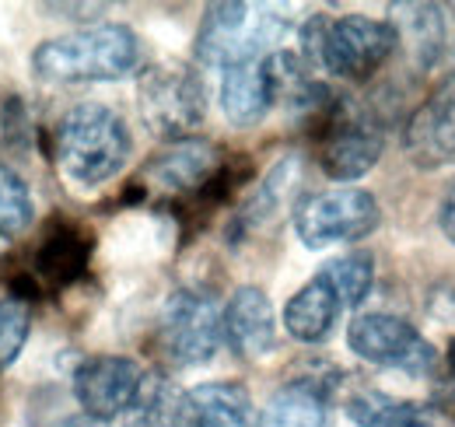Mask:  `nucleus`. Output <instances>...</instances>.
Segmentation results:
<instances>
[{"label":"nucleus","instance_id":"1","mask_svg":"<svg viewBox=\"0 0 455 427\" xmlns=\"http://www.w3.org/2000/svg\"><path fill=\"white\" fill-rule=\"evenodd\" d=\"M144 60L140 39L126 25H88L46 39L32 50V70L43 81L57 85H95V81H119L133 74Z\"/></svg>","mask_w":455,"mask_h":427},{"label":"nucleus","instance_id":"2","mask_svg":"<svg viewBox=\"0 0 455 427\" xmlns=\"http://www.w3.org/2000/svg\"><path fill=\"white\" fill-rule=\"evenodd\" d=\"M133 151L126 119L102 102H81L60 116L53 155L60 172L77 186H102L123 172Z\"/></svg>","mask_w":455,"mask_h":427},{"label":"nucleus","instance_id":"3","mask_svg":"<svg viewBox=\"0 0 455 427\" xmlns=\"http://www.w3.org/2000/svg\"><path fill=\"white\" fill-rule=\"evenodd\" d=\"M301 39H305V53L323 70L347 77V81H364L393 56L399 32L396 25L382 18H368V14H343L333 21L315 14L305 25Z\"/></svg>","mask_w":455,"mask_h":427},{"label":"nucleus","instance_id":"4","mask_svg":"<svg viewBox=\"0 0 455 427\" xmlns=\"http://www.w3.org/2000/svg\"><path fill=\"white\" fill-rule=\"evenodd\" d=\"M287 36V18L256 4H211L196 32V60L207 67H238L277 53Z\"/></svg>","mask_w":455,"mask_h":427},{"label":"nucleus","instance_id":"5","mask_svg":"<svg viewBox=\"0 0 455 427\" xmlns=\"http://www.w3.org/2000/svg\"><path fill=\"white\" fill-rule=\"evenodd\" d=\"M137 106L148 130L162 141H189L207 119V85L186 63H158L137 85Z\"/></svg>","mask_w":455,"mask_h":427},{"label":"nucleus","instance_id":"6","mask_svg":"<svg viewBox=\"0 0 455 427\" xmlns=\"http://www.w3.org/2000/svg\"><path fill=\"white\" fill-rule=\"evenodd\" d=\"M379 224H382L379 200L357 186L312 193L294 207V235L308 249H326L337 242L368 238Z\"/></svg>","mask_w":455,"mask_h":427},{"label":"nucleus","instance_id":"7","mask_svg":"<svg viewBox=\"0 0 455 427\" xmlns=\"http://www.w3.org/2000/svg\"><path fill=\"white\" fill-rule=\"evenodd\" d=\"M347 347L375 368H396L406 375H431L438 365L435 347L410 322L389 312L357 316L347 329Z\"/></svg>","mask_w":455,"mask_h":427},{"label":"nucleus","instance_id":"8","mask_svg":"<svg viewBox=\"0 0 455 427\" xmlns=\"http://www.w3.org/2000/svg\"><path fill=\"white\" fill-rule=\"evenodd\" d=\"M221 333V312L207 294L196 291H175L158 322V347L165 361L175 368H196L207 365L218 354Z\"/></svg>","mask_w":455,"mask_h":427},{"label":"nucleus","instance_id":"9","mask_svg":"<svg viewBox=\"0 0 455 427\" xmlns=\"http://www.w3.org/2000/svg\"><path fill=\"white\" fill-rule=\"evenodd\" d=\"M382 155V133L379 126L347 102H330L326 109V130L319 144V165L330 179L354 182L375 168Z\"/></svg>","mask_w":455,"mask_h":427},{"label":"nucleus","instance_id":"10","mask_svg":"<svg viewBox=\"0 0 455 427\" xmlns=\"http://www.w3.org/2000/svg\"><path fill=\"white\" fill-rule=\"evenodd\" d=\"M140 385H144L140 365L123 354L84 358L74 372V396L84 407V417H92L95 424L123 417L133 407Z\"/></svg>","mask_w":455,"mask_h":427},{"label":"nucleus","instance_id":"11","mask_svg":"<svg viewBox=\"0 0 455 427\" xmlns=\"http://www.w3.org/2000/svg\"><path fill=\"white\" fill-rule=\"evenodd\" d=\"M403 148L417 168H442L455 158V70L413 109L403 130Z\"/></svg>","mask_w":455,"mask_h":427},{"label":"nucleus","instance_id":"12","mask_svg":"<svg viewBox=\"0 0 455 427\" xmlns=\"http://www.w3.org/2000/svg\"><path fill=\"white\" fill-rule=\"evenodd\" d=\"M221 333L228 347L245 361H263L277 347V316L263 287H238L221 312Z\"/></svg>","mask_w":455,"mask_h":427},{"label":"nucleus","instance_id":"13","mask_svg":"<svg viewBox=\"0 0 455 427\" xmlns=\"http://www.w3.org/2000/svg\"><path fill=\"white\" fill-rule=\"evenodd\" d=\"M274 102H277V92H274V81H270V70H267V56L225 70V77H221V109H225L231 126H238V130L256 126L270 112Z\"/></svg>","mask_w":455,"mask_h":427},{"label":"nucleus","instance_id":"14","mask_svg":"<svg viewBox=\"0 0 455 427\" xmlns=\"http://www.w3.org/2000/svg\"><path fill=\"white\" fill-rule=\"evenodd\" d=\"M193 427H259V407L242 382H204L189 389Z\"/></svg>","mask_w":455,"mask_h":427},{"label":"nucleus","instance_id":"15","mask_svg":"<svg viewBox=\"0 0 455 427\" xmlns=\"http://www.w3.org/2000/svg\"><path fill=\"white\" fill-rule=\"evenodd\" d=\"M221 155L207 141H179L148 165V175L165 189H200L218 179Z\"/></svg>","mask_w":455,"mask_h":427},{"label":"nucleus","instance_id":"16","mask_svg":"<svg viewBox=\"0 0 455 427\" xmlns=\"http://www.w3.org/2000/svg\"><path fill=\"white\" fill-rule=\"evenodd\" d=\"M340 298L337 291L315 273L305 287H298L291 294V302L284 305V326L287 333L301 343H323L333 326H337V316H340Z\"/></svg>","mask_w":455,"mask_h":427},{"label":"nucleus","instance_id":"17","mask_svg":"<svg viewBox=\"0 0 455 427\" xmlns=\"http://www.w3.org/2000/svg\"><path fill=\"white\" fill-rule=\"evenodd\" d=\"M326 421H330V396L312 378L284 382L259 414V427H326Z\"/></svg>","mask_w":455,"mask_h":427},{"label":"nucleus","instance_id":"18","mask_svg":"<svg viewBox=\"0 0 455 427\" xmlns=\"http://www.w3.org/2000/svg\"><path fill=\"white\" fill-rule=\"evenodd\" d=\"M88 256H92V238L74 224H60L36 249V284L39 280H46L50 287L74 284L88 267Z\"/></svg>","mask_w":455,"mask_h":427},{"label":"nucleus","instance_id":"19","mask_svg":"<svg viewBox=\"0 0 455 427\" xmlns=\"http://www.w3.org/2000/svg\"><path fill=\"white\" fill-rule=\"evenodd\" d=\"M126 427H193L189 392L162 375H144V385L133 407L123 414Z\"/></svg>","mask_w":455,"mask_h":427},{"label":"nucleus","instance_id":"20","mask_svg":"<svg viewBox=\"0 0 455 427\" xmlns=\"http://www.w3.org/2000/svg\"><path fill=\"white\" fill-rule=\"evenodd\" d=\"M347 414L357 427H431V414L417 403L396 399L379 389H361L347 399Z\"/></svg>","mask_w":455,"mask_h":427},{"label":"nucleus","instance_id":"21","mask_svg":"<svg viewBox=\"0 0 455 427\" xmlns=\"http://www.w3.org/2000/svg\"><path fill=\"white\" fill-rule=\"evenodd\" d=\"M319 277L337 291L343 309H357L375 284V260L371 253H347V256L330 260L319 270Z\"/></svg>","mask_w":455,"mask_h":427},{"label":"nucleus","instance_id":"22","mask_svg":"<svg viewBox=\"0 0 455 427\" xmlns=\"http://www.w3.org/2000/svg\"><path fill=\"white\" fill-rule=\"evenodd\" d=\"M32 221H36V200L25 175L7 161H0V238H14L28 231Z\"/></svg>","mask_w":455,"mask_h":427},{"label":"nucleus","instance_id":"23","mask_svg":"<svg viewBox=\"0 0 455 427\" xmlns=\"http://www.w3.org/2000/svg\"><path fill=\"white\" fill-rule=\"evenodd\" d=\"M28 333H32L28 298H18V294L0 298V372H7L21 358V350L28 343Z\"/></svg>","mask_w":455,"mask_h":427},{"label":"nucleus","instance_id":"24","mask_svg":"<svg viewBox=\"0 0 455 427\" xmlns=\"http://www.w3.org/2000/svg\"><path fill=\"white\" fill-rule=\"evenodd\" d=\"M438 224L445 231V238L455 246V182L449 186V193L442 197V207H438Z\"/></svg>","mask_w":455,"mask_h":427},{"label":"nucleus","instance_id":"25","mask_svg":"<svg viewBox=\"0 0 455 427\" xmlns=\"http://www.w3.org/2000/svg\"><path fill=\"white\" fill-rule=\"evenodd\" d=\"M57 427H99L92 417H67V421H60Z\"/></svg>","mask_w":455,"mask_h":427},{"label":"nucleus","instance_id":"26","mask_svg":"<svg viewBox=\"0 0 455 427\" xmlns=\"http://www.w3.org/2000/svg\"><path fill=\"white\" fill-rule=\"evenodd\" d=\"M449 372H452V378H455V340L449 343Z\"/></svg>","mask_w":455,"mask_h":427}]
</instances>
